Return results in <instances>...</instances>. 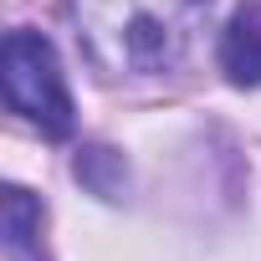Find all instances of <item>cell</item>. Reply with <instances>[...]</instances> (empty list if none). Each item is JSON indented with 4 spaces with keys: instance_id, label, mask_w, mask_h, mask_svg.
Masks as SVG:
<instances>
[{
    "instance_id": "6da1fadb",
    "label": "cell",
    "mask_w": 261,
    "mask_h": 261,
    "mask_svg": "<svg viewBox=\"0 0 261 261\" xmlns=\"http://www.w3.org/2000/svg\"><path fill=\"white\" fill-rule=\"evenodd\" d=\"M210 0H67L82 57L102 77L174 72L205 31Z\"/></svg>"
},
{
    "instance_id": "3957f363",
    "label": "cell",
    "mask_w": 261,
    "mask_h": 261,
    "mask_svg": "<svg viewBox=\"0 0 261 261\" xmlns=\"http://www.w3.org/2000/svg\"><path fill=\"white\" fill-rule=\"evenodd\" d=\"M220 72L236 87H261V0H241L220 31Z\"/></svg>"
},
{
    "instance_id": "277c9868",
    "label": "cell",
    "mask_w": 261,
    "mask_h": 261,
    "mask_svg": "<svg viewBox=\"0 0 261 261\" xmlns=\"http://www.w3.org/2000/svg\"><path fill=\"white\" fill-rule=\"evenodd\" d=\"M0 246L6 261H51L41 246V200L21 185H11L0 200Z\"/></svg>"
},
{
    "instance_id": "5b68a950",
    "label": "cell",
    "mask_w": 261,
    "mask_h": 261,
    "mask_svg": "<svg viewBox=\"0 0 261 261\" xmlns=\"http://www.w3.org/2000/svg\"><path fill=\"white\" fill-rule=\"evenodd\" d=\"M72 174H77L97 200H118L123 185H128V164H123V154H113L108 144H87V149H77Z\"/></svg>"
},
{
    "instance_id": "7a4b0ae2",
    "label": "cell",
    "mask_w": 261,
    "mask_h": 261,
    "mask_svg": "<svg viewBox=\"0 0 261 261\" xmlns=\"http://www.w3.org/2000/svg\"><path fill=\"white\" fill-rule=\"evenodd\" d=\"M0 82H6V102L36 123L46 139H72L77 128V108L57 62V46L41 31H11L0 46Z\"/></svg>"
}]
</instances>
